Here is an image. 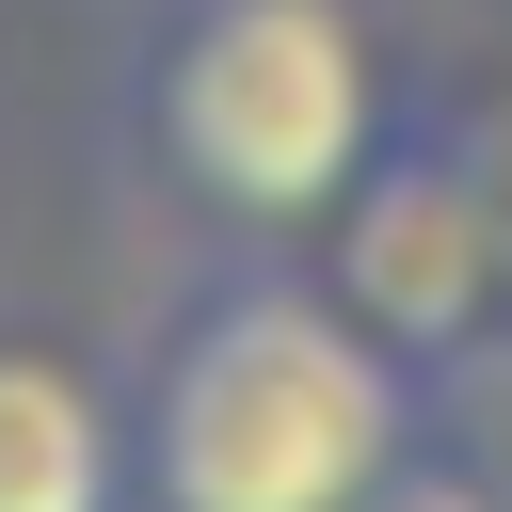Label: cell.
I'll return each instance as SVG.
<instances>
[{
  "label": "cell",
  "mask_w": 512,
  "mask_h": 512,
  "mask_svg": "<svg viewBox=\"0 0 512 512\" xmlns=\"http://www.w3.org/2000/svg\"><path fill=\"white\" fill-rule=\"evenodd\" d=\"M416 448V368L320 272H208L128 384V496L144 512H352Z\"/></svg>",
  "instance_id": "6da1fadb"
},
{
  "label": "cell",
  "mask_w": 512,
  "mask_h": 512,
  "mask_svg": "<svg viewBox=\"0 0 512 512\" xmlns=\"http://www.w3.org/2000/svg\"><path fill=\"white\" fill-rule=\"evenodd\" d=\"M144 144L240 240H320L384 144V64L352 0H176L144 32Z\"/></svg>",
  "instance_id": "7a4b0ae2"
},
{
  "label": "cell",
  "mask_w": 512,
  "mask_h": 512,
  "mask_svg": "<svg viewBox=\"0 0 512 512\" xmlns=\"http://www.w3.org/2000/svg\"><path fill=\"white\" fill-rule=\"evenodd\" d=\"M320 288H336L400 368H448L480 320H512V256H496V224H480L448 128L368 144V176L320 208Z\"/></svg>",
  "instance_id": "3957f363"
},
{
  "label": "cell",
  "mask_w": 512,
  "mask_h": 512,
  "mask_svg": "<svg viewBox=\"0 0 512 512\" xmlns=\"http://www.w3.org/2000/svg\"><path fill=\"white\" fill-rule=\"evenodd\" d=\"M0 512H128V400L48 336H0Z\"/></svg>",
  "instance_id": "277c9868"
},
{
  "label": "cell",
  "mask_w": 512,
  "mask_h": 512,
  "mask_svg": "<svg viewBox=\"0 0 512 512\" xmlns=\"http://www.w3.org/2000/svg\"><path fill=\"white\" fill-rule=\"evenodd\" d=\"M416 432L448 448V464H480L496 496H512V320H480L448 368H416Z\"/></svg>",
  "instance_id": "5b68a950"
},
{
  "label": "cell",
  "mask_w": 512,
  "mask_h": 512,
  "mask_svg": "<svg viewBox=\"0 0 512 512\" xmlns=\"http://www.w3.org/2000/svg\"><path fill=\"white\" fill-rule=\"evenodd\" d=\"M352 512H512V496H496V480H480V464H448V448H432V432H416V448H400V464H384V480H368V496H352Z\"/></svg>",
  "instance_id": "8992f818"
},
{
  "label": "cell",
  "mask_w": 512,
  "mask_h": 512,
  "mask_svg": "<svg viewBox=\"0 0 512 512\" xmlns=\"http://www.w3.org/2000/svg\"><path fill=\"white\" fill-rule=\"evenodd\" d=\"M448 144H464V192H480V224H496V256H512V96H480Z\"/></svg>",
  "instance_id": "52a82bcc"
}]
</instances>
